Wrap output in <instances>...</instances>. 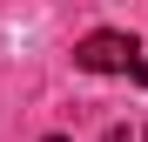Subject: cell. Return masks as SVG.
I'll return each mask as SVG.
<instances>
[{"mask_svg":"<svg viewBox=\"0 0 148 142\" xmlns=\"http://www.w3.org/2000/svg\"><path fill=\"white\" fill-rule=\"evenodd\" d=\"M74 68L81 75H135L148 88V54H141V41L135 34H114V27H94L81 47H74Z\"/></svg>","mask_w":148,"mask_h":142,"instance_id":"obj_1","label":"cell"},{"mask_svg":"<svg viewBox=\"0 0 148 142\" xmlns=\"http://www.w3.org/2000/svg\"><path fill=\"white\" fill-rule=\"evenodd\" d=\"M101 142H135V135H128V129H108V135H101Z\"/></svg>","mask_w":148,"mask_h":142,"instance_id":"obj_2","label":"cell"},{"mask_svg":"<svg viewBox=\"0 0 148 142\" xmlns=\"http://www.w3.org/2000/svg\"><path fill=\"white\" fill-rule=\"evenodd\" d=\"M47 142H61V135H47Z\"/></svg>","mask_w":148,"mask_h":142,"instance_id":"obj_3","label":"cell"},{"mask_svg":"<svg viewBox=\"0 0 148 142\" xmlns=\"http://www.w3.org/2000/svg\"><path fill=\"white\" fill-rule=\"evenodd\" d=\"M141 142H148V129H141Z\"/></svg>","mask_w":148,"mask_h":142,"instance_id":"obj_4","label":"cell"}]
</instances>
